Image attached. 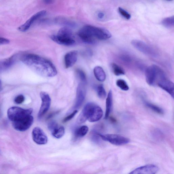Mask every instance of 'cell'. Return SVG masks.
I'll list each match as a JSON object with an SVG mask.
<instances>
[{
  "label": "cell",
  "mask_w": 174,
  "mask_h": 174,
  "mask_svg": "<svg viewBox=\"0 0 174 174\" xmlns=\"http://www.w3.org/2000/svg\"><path fill=\"white\" fill-rule=\"evenodd\" d=\"M21 60L31 69L42 76L53 77L57 74L56 69L53 63L36 54L24 55L22 57Z\"/></svg>",
  "instance_id": "cell-1"
},
{
  "label": "cell",
  "mask_w": 174,
  "mask_h": 174,
  "mask_svg": "<svg viewBox=\"0 0 174 174\" xmlns=\"http://www.w3.org/2000/svg\"><path fill=\"white\" fill-rule=\"evenodd\" d=\"M78 35L83 41L89 44H94L96 42V38L106 40L112 36L108 30L90 25L83 27L79 31Z\"/></svg>",
  "instance_id": "cell-2"
},
{
  "label": "cell",
  "mask_w": 174,
  "mask_h": 174,
  "mask_svg": "<svg viewBox=\"0 0 174 174\" xmlns=\"http://www.w3.org/2000/svg\"><path fill=\"white\" fill-rule=\"evenodd\" d=\"M165 74L159 67L153 65L148 67L145 71L146 82L150 86H155L160 79Z\"/></svg>",
  "instance_id": "cell-3"
},
{
  "label": "cell",
  "mask_w": 174,
  "mask_h": 174,
  "mask_svg": "<svg viewBox=\"0 0 174 174\" xmlns=\"http://www.w3.org/2000/svg\"><path fill=\"white\" fill-rule=\"evenodd\" d=\"M33 112L32 109H24L18 107H13L8 111V116L13 122L17 121L31 115Z\"/></svg>",
  "instance_id": "cell-4"
},
{
  "label": "cell",
  "mask_w": 174,
  "mask_h": 174,
  "mask_svg": "<svg viewBox=\"0 0 174 174\" xmlns=\"http://www.w3.org/2000/svg\"><path fill=\"white\" fill-rule=\"evenodd\" d=\"M98 135L104 141H107L110 143L116 146H121L129 143V138L116 134H101L98 133Z\"/></svg>",
  "instance_id": "cell-5"
},
{
  "label": "cell",
  "mask_w": 174,
  "mask_h": 174,
  "mask_svg": "<svg viewBox=\"0 0 174 174\" xmlns=\"http://www.w3.org/2000/svg\"><path fill=\"white\" fill-rule=\"evenodd\" d=\"M131 44L134 48L147 56L152 57H156L157 56L155 49L143 41L136 39L132 41Z\"/></svg>",
  "instance_id": "cell-6"
},
{
  "label": "cell",
  "mask_w": 174,
  "mask_h": 174,
  "mask_svg": "<svg viewBox=\"0 0 174 174\" xmlns=\"http://www.w3.org/2000/svg\"><path fill=\"white\" fill-rule=\"evenodd\" d=\"M33 117L31 115L22 119L13 122V125L16 130L19 131H25L31 127L33 123Z\"/></svg>",
  "instance_id": "cell-7"
},
{
  "label": "cell",
  "mask_w": 174,
  "mask_h": 174,
  "mask_svg": "<svg viewBox=\"0 0 174 174\" xmlns=\"http://www.w3.org/2000/svg\"><path fill=\"white\" fill-rule=\"evenodd\" d=\"M42 104L38 114V117L41 118L48 111L51 105V100L49 95L46 92H42L40 94Z\"/></svg>",
  "instance_id": "cell-8"
},
{
  "label": "cell",
  "mask_w": 174,
  "mask_h": 174,
  "mask_svg": "<svg viewBox=\"0 0 174 174\" xmlns=\"http://www.w3.org/2000/svg\"><path fill=\"white\" fill-rule=\"evenodd\" d=\"M32 137L35 143L39 145H45L48 141V138L43 130L39 127H35L32 131Z\"/></svg>",
  "instance_id": "cell-9"
},
{
  "label": "cell",
  "mask_w": 174,
  "mask_h": 174,
  "mask_svg": "<svg viewBox=\"0 0 174 174\" xmlns=\"http://www.w3.org/2000/svg\"><path fill=\"white\" fill-rule=\"evenodd\" d=\"M51 38L58 44L65 46L73 45L75 42L73 36L68 35L57 34L56 35H52Z\"/></svg>",
  "instance_id": "cell-10"
},
{
  "label": "cell",
  "mask_w": 174,
  "mask_h": 174,
  "mask_svg": "<svg viewBox=\"0 0 174 174\" xmlns=\"http://www.w3.org/2000/svg\"><path fill=\"white\" fill-rule=\"evenodd\" d=\"M159 171V168L154 164H148L138 167L129 174H155Z\"/></svg>",
  "instance_id": "cell-11"
},
{
  "label": "cell",
  "mask_w": 174,
  "mask_h": 174,
  "mask_svg": "<svg viewBox=\"0 0 174 174\" xmlns=\"http://www.w3.org/2000/svg\"><path fill=\"white\" fill-rule=\"evenodd\" d=\"M157 84L174 98V84L171 81L168 80L165 76L161 78L158 81Z\"/></svg>",
  "instance_id": "cell-12"
},
{
  "label": "cell",
  "mask_w": 174,
  "mask_h": 174,
  "mask_svg": "<svg viewBox=\"0 0 174 174\" xmlns=\"http://www.w3.org/2000/svg\"><path fill=\"white\" fill-rule=\"evenodd\" d=\"M46 12L45 10H43L39 12L35 13L23 25L18 28V30L23 32L26 31L28 30L33 23L38 19L43 16L46 13Z\"/></svg>",
  "instance_id": "cell-13"
},
{
  "label": "cell",
  "mask_w": 174,
  "mask_h": 174,
  "mask_svg": "<svg viewBox=\"0 0 174 174\" xmlns=\"http://www.w3.org/2000/svg\"><path fill=\"white\" fill-rule=\"evenodd\" d=\"M103 112L100 106L93 103L91 108L88 120L90 122H95L100 120L103 116Z\"/></svg>",
  "instance_id": "cell-14"
},
{
  "label": "cell",
  "mask_w": 174,
  "mask_h": 174,
  "mask_svg": "<svg viewBox=\"0 0 174 174\" xmlns=\"http://www.w3.org/2000/svg\"><path fill=\"white\" fill-rule=\"evenodd\" d=\"M86 96V90L84 84H79L78 86L76 103L74 105L75 109L79 108L84 103Z\"/></svg>",
  "instance_id": "cell-15"
},
{
  "label": "cell",
  "mask_w": 174,
  "mask_h": 174,
  "mask_svg": "<svg viewBox=\"0 0 174 174\" xmlns=\"http://www.w3.org/2000/svg\"><path fill=\"white\" fill-rule=\"evenodd\" d=\"M48 127L53 136L55 138L59 139L64 135V128L62 126H59L56 122H51L48 125Z\"/></svg>",
  "instance_id": "cell-16"
},
{
  "label": "cell",
  "mask_w": 174,
  "mask_h": 174,
  "mask_svg": "<svg viewBox=\"0 0 174 174\" xmlns=\"http://www.w3.org/2000/svg\"><path fill=\"white\" fill-rule=\"evenodd\" d=\"M78 53L76 51H72L66 54L64 57V61L66 68L73 66L77 60Z\"/></svg>",
  "instance_id": "cell-17"
},
{
  "label": "cell",
  "mask_w": 174,
  "mask_h": 174,
  "mask_svg": "<svg viewBox=\"0 0 174 174\" xmlns=\"http://www.w3.org/2000/svg\"><path fill=\"white\" fill-rule=\"evenodd\" d=\"M93 104V103L89 102L85 105L82 112L78 118L77 122L78 123L81 124L84 123L87 120H88L90 110Z\"/></svg>",
  "instance_id": "cell-18"
},
{
  "label": "cell",
  "mask_w": 174,
  "mask_h": 174,
  "mask_svg": "<svg viewBox=\"0 0 174 174\" xmlns=\"http://www.w3.org/2000/svg\"><path fill=\"white\" fill-rule=\"evenodd\" d=\"M15 59V56H13L0 60V72H2L10 68L14 64Z\"/></svg>",
  "instance_id": "cell-19"
},
{
  "label": "cell",
  "mask_w": 174,
  "mask_h": 174,
  "mask_svg": "<svg viewBox=\"0 0 174 174\" xmlns=\"http://www.w3.org/2000/svg\"><path fill=\"white\" fill-rule=\"evenodd\" d=\"M113 94L112 90H110L106 100V109L105 119H108L111 113L113 107Z\"/></svg>",
  "instance_id": "cell-20"
},
{
  "label": "cell",
  "mask_w": 174,
  "mask_h": 174,
  "mask_svg": "<svg viewBox=\"0 0 174 174\" xmlns=\"http://www.w3.org/2000/svg\"><path fill=\"white\" fill-rule=\"evenodd\" d=\"M94 73L95 77L100 82L104 81L106 79V74L101 67L97 66L94 69Z\"/></svg>",
  "instance_id": "cell-21"
},
{
  "label": "cell",
  "mask_w": 174,
  "mask_h": 174,
  "mask_svg": "<svg viewBox=\"0 0 174 174\" xmlns=\"http://www.w3.org/2000/svg\"><path fill=\"white\" fill-rule=\"evenodd\" d=\"M111 67L113 73L116 76H120L125 74V72L124 70L116 63H112Z\"/></svg>",
  "instance_id": "cell-22"
},
{
  "label": "cell",
  "mask_w": 174,
  "mask_h": 174,
  "mask_svg": "<svg viewBox=\"0 0 174 174\" xmlns=\"http://www.w3.org/2000/svg\"><path fill=\"white\" fill-rule=\"evenodd\" d=\"M89 128L86 125L81 126L75 131V135L77 137H82L85 136L89 131Z\"/></svg>",
  "instance_id": "cell-23"
},
{
  "label": "cell",
  "mask_w": 174,
  "mask_h": 174,
  "mask_svg": "<svg viewBox=\"0 0 174 174\" xmlns=\"http://www.w3.org/2000/svg\"><path fill=\"white\" fill-rule=\"evenodd\" d=\"M145 103L146 106H147L148 108L153 110L154 112L160 114H164V111L163 110L159 107L147 101H145Z\"/></svg>",
  "instance_id": "cell-24"
},
{
  "label": "cell",
  "mask_w": 174,
  "mask_h": 174,
  "mask_svg": "<svg viewBox=\"0 0 174 174\" xmlns=\"http://www.w3.org/2000/svg\"><path fill=\"white\" fill-rule=\"evenodd\" d=\"M162 24L167 28H171L174 26V17L173 16L166 18L162 21Z\"/></svg>",
  "instance_id": "cell-25"
},
{
  "label": "cell",
  "mask_w": 174,
  "mask_h": 174,
  "mask_svg": "<svg viewBox=\"0 0 174 174\" xmlns=\"http://www.w3.org/2000/svg\"><path fill=\"white\" fill-rule=\"evenodd\" d=\"M97 92L99 97L102 100L105 99L106 94L103 85L102 84L98 85L97 88Z\"/></svg>",
  "instance_id": "cell-26"
},
{
  "label": "cell",
  "mask_w": 174,
  "mask_h": 174,
  "mask_svg": "<svg viewBox=\"0 0 174 174\" xmlns=\"http://www.w3.org/2000/svg\"><path fill=\"white\" fill-rule=\"evenodd\" d=\"M116 85L122 90L127 91L129 89V86L126 82L123 79H120L116 82Z\"/></svg>",
  "instance_id": "cell-27"
},
{
  "label": "cell",
  "mask_w": 174,
  "mask_h": 174,
  "mask_svg": "<svg viewBox=\"0 0 174 174\" xmlns=\"http://www.w3.org/2000/svg\"><path fill=\"white\" fill-rule=\"evenodd\" d=\"M56 22L57 23H59V24L67 26L73 27L75 25L73 22L62 18H57L56 19Z\"/></svg>",
  "instance_id": "cell-28"
},
{
  "label": "cell",
  "mask_w": 174,
  "mask_h": 174,
  "mask_svg": "<svg viewBox=\"0 0 174 174\" xmlns=\"http://www.w3.org/2000/svg\"><path fill=\"white\" fill-rule=\"evenodd\" d=\"M77 73L82 83L84 84L86 81V77L85 73L83 71L79 69L77 70Z\"/></svg>",
  "instance_id": "cell-29"
},
{
  "label": "cell",
  "mask_w": 174,
  "mask_h": 174,
  "mask_svg": "<svg viewBox=\"0 0 174 174\" xmlns=\"http://www.w3.org/2000/svg\"><path fill=\"white\" fill-rule=\"evenodd\" d=\"M118 11L121 15L126 19H129L131 17V15L127 12L122 9V8L121 7L119 8Z\"/></svg>",
  "instance_id": "cell-30"
},
{
  "label": "cell",
  "mask_w": 174,
  "mask_h": 174,
  "mask_svg": "<svg viewBox=\"0 0 174 174\" xmlns=\"http://www.w3.org/2000/svg\"><path fill=\"white\" fill-rule=\"evenodd\" d=\"M78 112L77 110H75L73 113L70 114L69 115L66 117L63 120V122H68L70 120H72V118L76 115V114Z\"/></svg>",
  "instance_id": "cell-31"
},
{
  "label": "cell",
  "mask_w": 174,
  "mask_h": 174,
  "mask_svg": "<svg viewBox=\"0 0 174 174\" xmlns=\"http://www.w3.org/2000/svg\"><path fill=\"white\" fill-rule=\"evenodd\" d=\"M25 100V97L23 95H19L15 98L14 101L16 103L20 104L23 103Z\"/></svg>",
  "instance_id": "cell-32"
},
{
  "label": "cell",
  "mask_w": 174,
  "mask_h": 174,
  "mask_svg": "<svg viewBox=\"0 0 174 174\" xmlns=\"http://www.w3.org/2000/svg\"><path fill=\"white\" fill-rule=\"evenodd\" d=\"M10 42L8 39L5 38L0 37V45L8 44Z\"/></svg>",
  "instance_id": "cell-33"
},
{
  "label": "cell",
  "mask_w": 174,
  "mask_h": 174,
  "mask_svg": "<svg viewBox=\"0 0 174 174\" xmlns=\"http://www.w3.org/2000/svg\"><path fill=\"white\" fill-rule=\"evenodd\" d=\"M121 59L124 61L127 62H129L131 61V59L128 56H126V55L122 56Z\"/></svg>",
  "instance_id": "cell-34"
},
{
  "label": "cell",
  "mask_w": 174,
  "mask_h": 174,
  "mask_svg": "<svg viewBox=\"0 0 174 174\" xmlns=\"http://www.w3.org/2000/svg\"><path fill=\"white\" fill-rule=\"evenodd\" d=\"M43 1L46 4L50 5L54 3V0H43Z\"/></svg>",
  "instance_id": "cell-35"
},
{
  "label": "cell",
  "mask_w": 174,
  "mask_h": 174,
  "mask_svg": "<svg viewBox=\"0 0 174 174\" xmlns=\"http://www.w3.org/2000/svg\"><path fill=\"white\" fill-rule=\"evenodd\" d=\"M98 16L100 19H102L104 17V14L102 13H100L98 14Z\"/></svg>",
  "instance_id": "cell-36"
},
{
  "label": "cell",
  "mask_w": 174,
  "mask_h": 174,
  "mask_svg": "<svg viewBox=\"0 0 174 174\" xmlns=\"http://www.w3.org/2000/svg\"><path fill=\"white\" fill-rule=\"evenodd\" d=\"M2 89V84L1 80H0V92L1 90Z\"/></svg>",
  "instance_id": "cell-37"
},
{
  "label": "cell",
  "mask_w": 174,
  "mask_h": 174,
  "mask_svg": "<svg viewBox=\"0 0 174 174\" xmlns=\"http://www.w3.org/2000/svg\"><path fill=\"white\" fill-rule=\"evenodd\" d=\"M167 1H172V0H167Z\"/></svg>",
  "instance_id": "cell-38"
}]
</instances>
